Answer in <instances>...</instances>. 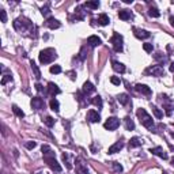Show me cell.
I'll list each match as a JSON object with an SVG mask.
<instances>
[{
	"instance_id": "48",
	"label": "cell",
	"mask_w": 174,
	"mask_h": 174,
	"mask_svg": "<svg viewBox=\"0 0 174 174\" xmlns=\"http://www.w3.org/2000/svg\"><path fill=\"white\" fill-rule=\"evenodd\" d=\"M170 23H171V26L174 27V16H173V15L170 16Z\"/></svg>"
},
{
	"instance_id": "44",
	"label": "cell",
	"mask_w": 174,
	"mask_h": 174,
	"mask_svg": "<svg viewBox=\"0 0 174 174\" xmlns=\"http://www.w3.org/2000/svg\"><path fill=\"white\" fill-rule=\"evenodd\" d=\"M0 16H1V22L5 23V22H7V14H5L4 10H0Z\"/></svg>"
},
{
	"instance_id": "34",
	"label": "cell",
	"mask_w": 174,
	"mask_h": 174,
	"mask_svg": "<svg viewBox=\"0 0 174 174\" xmlns=\"http://www.w3.org/2000/svg\"><path fill=\"white\" fill-rule=\"evenodd\" d=\"M43 122H45V125L49 126V128H52V126L54 125V118L50 116H46L45 117V120H43Z\"/></svg>"
},
{
	"instance_id": "16",
	"label": "cell",
	"mask_w": 174,
	"mask_h": 174,
	"mask_svg": "<svg viewBox=\"0 0 174 174\" xmlns=\"http://www.w3.org/2000/svg\"><path fill=\"white\" fill-rule=\"evenodd\" d=\"M87 43L92 46V48H95V46H99L102 43V39L98 37V35H90L88 38H87Z\"/></svg>"
},
{
	"instance_id": "24",
	"label": "cell",
	"mask_w": 174,
	"mask_h": 174,
	"mask_svg": "<svg viewBox=\"0 0 174 174\" xmlns=\"http://www.w3.org/2000/svg\"><path fill=\"white\" fill-rule=\"evenodd\" d=\"M49 106H50V109H52L53 111H56V113H58V110H60V103H58V101L56 99V98H52V99H50Z\"/></svg>"
},
{
	"instance_id": "21",
	"label": "cell",
	"mask_w": 174,
	"mask_h": 174,
	"mask_svg": "<svg viewBox=\"0 0 174 174\" xmlns=\"http://www.w3.org/2000/svg\"><path fill=\"white\" fill-rule=\"evenodd\" d=\"M118 18L122 20H129L132 18V12L129 10H120L118 11Z\"/></svg>"
},
{
	"instance_id": "40",
	"label": "cell",
	"mask_w": 174,
	"mask_h": 174,
	"mask_svg": "<svg viewBox=\"0 0 174 174\" xmlns=\"http://www.w3.org/2000/svg\"><path fill=\"white\" fill-rule=\"evenodd\" d=\"M8 82H12V76H11V75H4L3 79H1V84L4 86L5 83H8Z\"/></svg>"
},
{
	"instance_id": "19",
	"label": "cell",
	"mask_w": 174,
	"mask_h": 174,
	"mask_svg": "<svg viewBox=\"0 0 174 174\" xmlns=\"http://www.w3.org/2000/svg\"><path fill=\"white\" fill-rule=\"evenodd\" d=\"M111 67H113V69H114L116 72H120V73L125 72V65H124L122 63H120V61L113 60V61H111Z\"/></svg>"
},
{
	"instance_id": "11",
	"label": "cell",
	"mask_w": 174,
	"mask_h": 174,
	"mask_svg": "<svg viewBox=\"0 0 174 174\" xmlns=\"http://www.w3.org/2000/svg\"><path fill=\"white\" fill-rule=\"evenodd\" d=\"M46 92H48V95H50V97H54V95L60 94V92H61V90L58 88L57 84H54L53 82H49V83H48V90H46Z\"/></svg>"
},
{
	"instance_id": "12",
	"label": "cell",
	"mask_w": 174,
	"mask_h": 174,
	"mask_svg": "<svg viewBox=\"0 0 174 174\" xmlns=\"http://www.w3.org/2000/svg\"><path fill=\"white\" fill-rule=\"evenodd\" d=\"M87 120L90 121V122H99L101 121V116H99V113L97 110L91 109V110L87 111Z\"/></svg>"
},
{
	"instance_id": "20",
	"label": "cell",
	"mask_w": 174,
	"mask_h": 174,
	"mask_svg": "<svg viewBox=\"0 0 174 174\" xmlns=\"http://www.w3.org/2000/svg\"><path fill=\"white\" fill-rule=\"evenodd\" d=\"M76 174H88V170L80 162V159H76Z\"/></svg>"
},
{
	"instance_id": "10",
	"label": "cell",
	"mask_w": 174,
	"mask_h": 174,
	"mask_svg": "<svg viewBox=\"0 0 174 174\" xmlns=\"http://www.w3.org/2000/svg\"><path fill=\"white\" fill-rule=\"evenodd\" d=\"M31 107L35 109V110H41V109L45 107V102H43L42 98L34 97V98H31Z\"/></svg>"
},
{
	"instance_id": "3",
	"label": "cell",
	"mask_w": 174,
	"mask_h": 174,
	"mask_svg": "<svg viewBox=\"0 0 174 174\" xmlns=\"http://www.w3.org/2000/svg\"><path fill=\"white\" fill-rule=\"evenodd\" d=\"M56 58H57V53L52 48H46L39 52V63L41 64H49Z\"/></svg>"
},
{
	"instance_id": "47",
	"label": "cell",
	"mask_w": 174,
	"mask_h": 174,
	"mask_svg": "<svg viewBox=\"0 0 174 174\" xmlns=\"http://www.w3.org/2000/svg\"><path fill=\"white\" fill-rule=\"evenodd\" d=\"M169 69H170V72H174V63L170 64V68H169Z\"/></svg>"
},
{
	"instance_id": "50",
	"label": "cell",
	"mask_w": 174,
	"mask_h": 174,
	"mask_svg": "<svg viewBox=\"0 0 174 174\" xmlns=\"http://www.w3.org/2000/svg\"><path fill=\"white\" fill-rule=\"evenodd\" d=\"M171 164H173V166H174V156H173V158H171Z\"/></svg>"
},
{
	"instance_id": "41",
	"label": "cell",
	"mask_w": 174,
	"mask_h": 174,
	"mask_svg": "<svg viewBox=\"0 0 174 174\" xmlns=\"http://www.w3.org/2000/svg\"><path fill=\"white\" fill-rule=\"evenodd\" d=\"M24 145H26V148H27V150H33V148H35L37 143H35V141H26Z\"/></svg>"
},
{
	"instance_id": "22",
	"label": "cell",
	"mask_w": 174,
	"mask_h": 174,
	"mask_svg": "<svg viewBox=\"0 0 174 174\" xmlns=\"http://www.w3.org/2000/svg\"><path fill=\"white\" fill-rule=\"evenodd\" d=\"M143 144V140L139 137H132L129 140V148H136V147H140Z\"/></svg>"
},
{
	"instance_id": "26",
	"label": "cell",
	"mask_w": 174,
	"mask_h": 174,
	"mask_svg": "<svg viewBox=\"0 0 174 174\" xmlns=\"http://www.w3.org/2000/svg\"><path fill=\"white\" fill-rule=\"evenodd\" d=\"M124 124H125L126 130H133L135 129V122L130 120V117H125V118H124Z\"/></svg>"
},
{
	"instance_id": "33",
	"label": "cell",
	"mask_w": 174,
	"mask_h": 174,
	"mask_svg": "<svg viewBox=\"0 0 174 174\" xmlns=\"http://www.w3.org/2000/svg\"><path fill=\"white\" fill-rule=\"evenodd\" d=\"M41 14L43 15V16H49V15H50V4H45L42 7V8H41Z\"/></svg>"
},
{
	"instance_id": "35",
	"label": "cell",
	"mask_w": 174,
	"mask_h": 174,
	"mask_svg": "<svg viewBox=\"0 0 174 174\" xmlns=\"http://www.w3.org/2000/svg\"><path fill=\"white\" fill-rule=\"evenodd\" d=\"M143 49H144L147 53H151V52L154 50V46H152V43L145 42V43H143Z\"/></svg>"
},
{
	"instance_id": "15",
	"label": "cell",
	"mask_w": 174,
	"mask_h": 174,
	"mask_svg": "<svg viewBox=\"0 0 174 174\" xmlns=\"http://www.w3.org/2000/svg\"><path fill=\"white\" fill-rule=\"evenodd\" d=\"M133 33H135L136 38H139V39H145L151 35L147 30H141V29H137V27H133Z\"/></svg>"
},
{
	"instance_id": "38",
	"label": "cell",
	"mask_w": 174,
	"mask_h": 174,
	"mask_svg": "<svg viewBox=\"0 0 174 174\" xmlns=\"http://www.w3.org/2000/svg\"><path fill=\"white\" fill-rule=\"evenodd\" d=\"M60 72H61V67L60 65H56L54 64V65L50 67V73H60Z\"/></svg>"
},
{
	"instance_id": "51",
	"label": "cell",
	"mask_w": 174,
	"mask_h": 174,
	"mask_svg": "<svg viewBox=\"0 0 174 174\" xmlns=\"http://www.w3.org/2000/svg\"><path fill=\"white\" fill-rule=\"evenodd\" d=\"M162 174H167V173H166V171H163V173H162Z\"/></svg>"
},
{
	"instance_id": "4",
	"label": "cell",
	"mask_w": 174,
	"mask_h": 174,
	"mask_svg": "<svg viewBox=\"0 0 174 174\" xmlns=\"http://www.w3.org/2000/svg\"><path fill=\"white\" fill-rule=\"evenodd\" d=\"M43 160L48 163V166L53 170V171H56V173H61V170L63 169H61L60 163L56 160V156H43Z\"/></svg>"
},
{
	"instance_id": "5",
	"label": "cell",
	"mask_w": 174,
	"mask_h": 174,
	"mask_svg": "<svg viewBox=\"0 0 174 174\" xmlns=\"http://www.w3.org/2000/svg\"><path fill=\"white\" fill-rule=\"evenodd\" d=\"M110 42L113 43V49L116 50L117 53H120V52H122V35H120L118 33H116L113 37H111Z\"/></svg>"
},
{
	"instance_id": "18",
	"label": "cell",
	"mask_w": 174,
	"mask_h": 174,
	"mask_svg": "<svg viewBox=\"0 0 174 174\" xmlns=\"http://www.w3.org/2000/svg\"><path fill=\"white\" fill-rule=\"evenodd\" d=\"M135 90L136 91L141 92V94H144V95H150L151 94V88L148 86H145V84H141V83H137L135 86Z\"/></svg>"
},
{
	"instance_id": "28",
	"label": "cell",
	"mask_w": 174,
	"mask_h": 174,
	"mask_svg": "<svg viewBox=\"0 0 174 174\" xmlns=\"http://www.w3.org/2000/svg\"><path fill=\"white\" fill-rule=\"evenodd\" d=\"M148 15H150L151 18H159L160 12H159V10H158L156 7H150V10H148Z\"/></svg>"
},
{
	"instance_id": "37",
	"label": "cell",
	"mask_w": 174,
	"mask_h": 174,
	"mask_svg": "<svg viewBox=\"0 0 174 174\" xmlns=\"http://www.w3.org/2000/svg\"><path fill=\"white\" fill-rule=\"evenodd\" d=\"M41 151H42V155H46V154H49L50 151H53L50 147H49L48 144H42V147H41Z\"/></svg>"
},
{
	"instance_id": "46",
	"label": "cell",
	"mask_w": 174,
	"mask_h": 174,
	"mask_svg": "<svg viewBox=\"0 0 174 174\" xmlns=\"http://www.w3.org/2000/svg\"><path fill=\"white\" fill-rule=\"evenodd\" d=\"M68 75H69V76H71V79H75V72H72V71H71V72H68Z\"/></svg>"
},
{
	"instance_id": "17",
	"label": "cell",
	"mask_w": 174,
	"mask_h": 174,
	"mask_svg": "<svg viewBox=\"0 0 174 174\" xmlns=\"http://www.w3.org/2000/svg\"><path fill=\"white\" fill-rule=\"evenodd\" d=\"M45 26L49 27V29L54 30V29H58V27L61 26V23H60L57 19H54V18H48V20L45 22Z\"/></svg>"
},
{
	"instance_id": "2",
	"label": "cell",
	"mask_w": 174,
	"mask_h": 174,
	"mask_svg": "<svg viewBox=\"0 0 174 174\" xmlns=\"http://www.w3.org/2000/svg\"><path fill=\"white\" fill-rule=\"evenodd\" d=\"M14 27L16 31H19V33H24V31H27L33 27V23H31V20L27 19V18H24V16H19V18H16L14 20Z\"/></svg>"
},
{
	"instance_id": "49",
	"label": "cell",
	"mask_w": 174,
	"mask_h": 174,
	"mask_svg": "<svg viewBox=\"0 0 174 174\" xmlns=\"http://www.w3.org/2000/svg\"><path fill=\"white\" fill-rule=\"evenodd\" d=\"M35 174H49V173H46V171H38V173H35Z\"/></svg>"
},
{
	"instance_id": "36",
	"label": "cell",
	"mask_w": 174,
	"mask_h": 174,
	"mask_svg": "<svg viewBox=\"0 0 174 174\" xmlns=\"http://www.w3.org/2000/svg\"><path fill=\"white\" fill-rule=\"evenodd\" d=\"M111 166H113V169H114L116 173H121V171H122V166H121L118 162H111Z\"/></svg>"
},
{
	"instance_id": "6",
	"label": "cell",
	"mask_w": 174,
	"mask_h": 174,
	"mask_svg": "<svg viewBox=\"0 0 174 174\" xmlns=\"http://www.w3.org/2000/svg\"><path fill=\"white\" fill-rule=\"evenodd\" d=\"M105 129L107 130H116L118 126H120V120L117 118V117H109L106 121H105Z\"/></svg>"
},
{
	"instance_id": "29",
	"label": "cell",
	"mask_w": 174,
	"mask_h": 174,
	"mask_svg": "<svg viewBox=\"0 0 174 174\" xmlns=\"http://www.w3.org/2000/svg\"><path fill=\"white\" fill-rule=\"evenodd\" d=\"M117 101L120 102L121 105H126L128 101H129V97H128L126 94H118V95H117Z\"/></svg>"
},
{
	"instance_id": "25",
	"label": "cell",
	"mask_w": 174,
	"mask_h": 174,
	"mask_svg": "<svg viewBox=\"0 0 174 174\" xmlns=\"http://www.w3.org/2000/svg\"><path fill=\"white\" fill-rule=\"evenodd\" d=\"M30 65H31V69H33V73H34V76H35V79H39V77H41V71H39L38 65L34 63L33 60L30 61Z\"/></svg>"
},
{
	"instance_id": "23",
	"label": "cell",
	"mask_w": 174,
	"mask_h": 174,
	"mask_svg": "<svg viewBox=\"0 0 174 174\" xmlns=\"http://www.w3.org/2000/svg\"><path fill=\"white\" fill-rule=\"evenodd\" d=\"M98 23L101 24V26H106V24L110 23V19H109V16L106 14H101L98 16Z\"/></svg>"
},
{
	"instance_id": "43",
	"label": "cell",
	"mask_w": 174,
	"mask_h": 174,
	"mask_svg": "<svg viewBox=\"0 0 174 174\" xmlns=\"http://www.w3.org/2000/svg\"><path fill=\"white\" fill-rule=\"evenodd\" d=\"M68 158H69V156H68V154H65V152H64V154H63V160L67 163V169H71L72 166H71V163L68 162Z\"/></svg>"
},
{
	"instance_id": "8",
	"label": "cell",
	"mask_w": 174,
	"mask_h": 174,
	"mask_svg": "<svg viewBox=\"0 0 174 174\" xmlns=\"http://www.w3.org/2000/svg\"><path fill=\"white\" fill-rule=\"evenodd\" d=\"M147 73H151L152 76H163L164 75V69L162 65H152V67L147 68Z\"/></svg>"
},
{
	"instance_id": "1",
	"label": "cell",
	"mask_w": 174,
	"mask_h": 174,
	"mask_svg": "<svg viewBox=\"0 0 174 174\" xmlns=\"http://www.w3.org/2000/svg\"><path fill=\"white\" fill-rule=\"evenodd\" d=\"M136 114H137V118L140 121L141 125H144L147 129H150L151 132H156L155 130V124H154V120H152V117L144 110V109H137L136 111Z\"/></svg>"
},
{
	"instance_id": "7",
	"label": "cell",
	"mask_w": 174,
	"mask_h": 174,
	"mask_svg": "<svg viewBox=\"0 0 174 174\" xmlns=\"http://www.w3.org/2000/svg\"><path fill=\"white\" fill-rule=\"evenodd\" d=\"M162 98H163L162 99V102H163V109H166V114L170 116L174 109V101H171L167 95H162Z\"/></svg>"
},
{
	"instance_id": "42",
	"label": "cell",
	"mask_w": 174,
	"mask_h": 174,
	"mask_svg": "<svg viewBox=\"0 0 174 174\" xmlns=\"http://www.w3.org/2000/svg\"><path fill=\"white\" fill-rule=\"evenodd\" d=\"M35 90H37L38 92H43V94H48V92L45 91L43 86H42V84H39V83H37V84H35Z\"/></svg>"
},
{
	"instance_id": "14",
	"label": "cell",
	"mask_w": 174,
	"mask_h": 174,
	"mask_svg": "<svg viewBox=\"0 0 174 174\" xmlns=\"http://www.w3.org/2000/svg\"><path fill=\"white\" fill-rule=\"evenodd\" d=\"M82 91H83V94L87 97V95H90V94H92V92H95V86H94L91 82H84Z\"/></svg>"
},
{
	"instance_id": "45",
	"label": "cell",
	"mask_w": 174,
	"mask_h": 174,
	"mask_svg": "<svg viewBox=\"0 0 174 174\" xmlns=\"http://www.w3.org/2000/svg\"><path fill=\"white\" fill-rule=\"evenodd\" d=\"M79 57H80L82 61L86 58V48H82V50H80V56H79Z\"/></svg>"
},
{
	"instance_id": "13",
	"label": "cell",
	"mask_w": 174,
	"mask_h": 174,
	"mask_svg": "<svg viewBox=\"0 0 174 174\" xmlns=\"http://www.w3.org/2000/svg\"><path fill=\"white\" fill-rule=\"evenodd\" d=\"M122 148H124V141H116L113 145L109 147L107 154H116V152H120Z\"/></svg>"
},
{
	"instance_id": "30",
	"label": "cell",
	"mask_w": 174,
	"mask_h": 174,
	"mask_svg": "<svg viewBox=\"0 0 174 174\" xmlns=\"http://www.w3.org/2000/svg\"><path fill=\"white\" fill-rule=\"evenodd\" d=\"M92 103V105H95V106L98 107V109H101L102 107V105H103V102H102V98L99 97V95H97V97H94L91 99V101H90Z\"/></svg>"
},
{
	"instance_id": "32",
	"label": "cell",
	"mask_w": 174,
	"mask_h": 174,
	"mask_svg": "<svg viewBox=\"0 0 174 174\" xmlns=\"http://www.w3.org/2000/svg\"><path fill=\"white\" fill-rule=\"evenodd\" d=\"M12 111H14L18 117H20V118L24 117V113L22 111V109H19V106H16V105H12Z\"/></svg>"
},
{
	"instance_id": "9",
	"label": "cell",
	"mask_w": 174,
	"mask_h": 174,
	"mask_svg": "<svg viewBox=\"0 0 174 174\" xmlns=\"http://www.w3.org/2000/svg\"><path fill=\"white\" fill-rule=\"evenodd\" d=\"M150 152H152L154 155H156V156H159V158H162V159H169V155H167V152L162 148V147H154V148H150Z\"/></svg>"
},
{
	"instance_id": "31",
	"label": "cell",
	"mask_w": 174,
	"mask_h": 174,
	"mask_svg": "<svg viewBox=\"0 0 174 174\" xmlns=\"http://www.w3.org/2000/svg\"><path fill=\"white\" fill-rule=\"evenodd\" d=\"M152 113L155 114L156 118H162V117H163V111L160 110L158 106H155V105H152Z\"/></svg>"
},
{
	"instance_id": "39",
	"label": "cell",
	"mask_w": 174,
	"mask_h": 174,
	"mask_svg": "<svg viewBox=\"0 0 174 174\" xmlns=\"http://www.w3.org/2000/svg\"><path fill=\"white\" fill-rule=\"evenodd\" d=\"M110 82L114 84V86H120L121 84V79L118 76H111L110 77Z\"/></svg>"
},
{
	"instance_id": "27",
	"label": "cell",
	"mask_w": 174,
	"mask_h": 174,
	"mask_svg": "<svg viewBox=\"0 0 174 174\" xmlns=\"http://www.w3.org/2000/svg\"><path fill=\"white\" fill-rule=\"evenodd\" d=\"M84 7L86 8H91V10H97V8H99V1L98 0H95V1H86Z\"/></svg>"
}]
</instances>
